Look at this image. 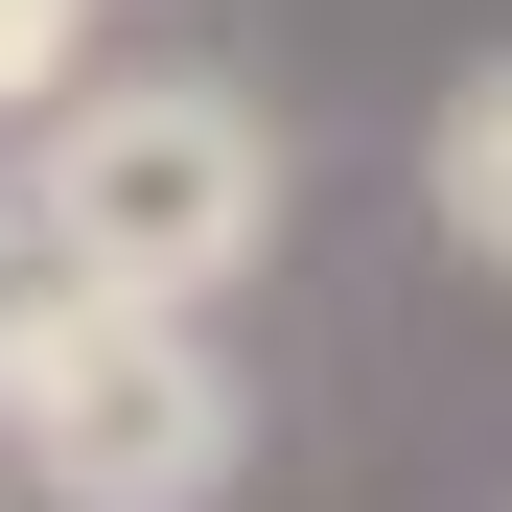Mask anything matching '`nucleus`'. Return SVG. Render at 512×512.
Instances as JSON below:
<instances>
[{
  "label": "nucleus",
  "instance_id": "20e7f679",
  "mask_svg": "<svg viewBox=\"0 0 512 512\" xmlns=\"http://www.w3.org/2000/svg\"><path fill=\"white\" fill-rule=\"evenodd\" d=\"M70 70H94V0H0V117H47Z\"/></svg>",
  "mask_w": 512,
  "mask_h": 512
},
{
  "label": "nucleus",
  "instance_id": "f257e3e1",
  "mask_svg": "<svg viewBox=\"0 0 512 512\" xmlns=\"http://www.w3.org/2000/svg\"><path fill=\"white\" fill-rule=\"evenodd\" d=\"M256 466V373L187 303H94L0 233V489L47 512H210Z\"/></svg>",
  "mask_w": 512,
  "mask_h": 512
},
{
  "label": "nucleus",
  "instance_id": "7ed1b4c3",
  "mask_svg": "<svg viewBox=\"0 0 512 512\" xmlns=\"http://www.w3.org/2000/svg\"><path fill=\"white\" fill-rule=\"evenodd\" d=\"M419 187H443V256H489V280H512V47L419 117Z\"/></svg>",
  "mask_w": 512,
  "mask_h": 512
},
{
  "label": "nucleus",
  "instance_id": "f03ea898",
  "mask_svg": "<svg viewBox=\"0 0 512 512\" xmlns=\"http://www.w3.org/2000/svg\"><path fill=\"white\" fill-rule=\"evenodd\" d=\"M24 256L94 303H233L256 256H280V117L233 94V70H94V94H47V163H24Z\"/></svg>",
  "mask_w": 512,
  "mask_h": 512
}]
</instances>
